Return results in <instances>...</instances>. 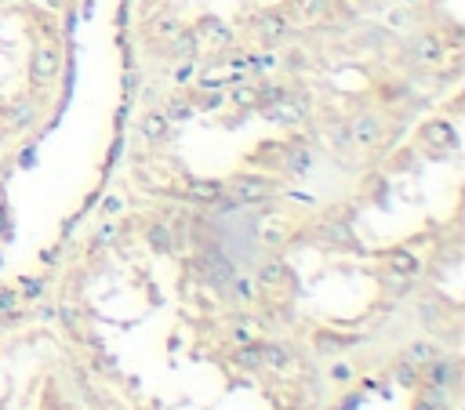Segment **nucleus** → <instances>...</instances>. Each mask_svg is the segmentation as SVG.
<instances>
[{"label": "nucleus", "mask_w": 465, "mask_h": 410, "mask_svg": "<svg viewBox=\"0 0 465 410\" xmlns=\"http://www.w3.org/2000/svg\"><path fill=\"white\" fill-rule=\"evenodd\" d=\"M185 192H189V200H197V204H218L225 197V185L215 178H193Z\"/></svg>", "instance_id": "14"}, {"label": "nucleus", "mask_w": 465, "mask_h": 410, "mask_svg": "<svg viewBox=\"0 0 465 410\" xmlns=\"http://www.w3.org/2000/svg\"><path fill=\"white\" fill-rule=\"evenodd\" d=\"M421 399H426L433 410H451V396H447V388H433V385H426V388H421Z\"/></svg>", "instance_id": "27"}, {"label": "nucleus", "mask_w": 465, "mask_h": 410, "mask_svg": "<svg viewBox=\"0 0 465 410\" xmlns=\"http://www.w3.org/2000/svg\"><path fill=\"white\" fill-rule=\"evenodd\" d=\"M164 117L167 120H189V117H193V102H189V98H171V102H167L164 105Z\"/></svg>", "instance_id": "24"}, {"label": "nucleus", "mask_w": 465, "mask_h": 410, "mask_svg": "<svg viewBox=\"0 0 465 410\" xmlns=\"http://www.w3.org/2000/svg\"><path fill=\"white\" fill-rule=\"evenodd\" d=\"M113 240H117V225L105 222V225L98 229V236H95V244H98V247H105V244H113Z\"/></svg>", "instance_id": "35"}, {"label": "nucleus", "mask_w": 465, "mask_h": 410, "mask_svg": "<svg viewBox=\"0 0 465 410\" xmlns=\"http://www.w3.org/2000/svg\"><path fill=\"white\" fill-rule=\"evenodd\" d=\"M411 410H433V406H429V403H426V399H421V396H418V399H414V406H411Z\"/></svg>", "instance_id": "40"}, {"label": "nucleus", "mask_w": 465, "mask_h": 410, "mask_svg": "<svg viewBox=\"0 0 465 410\" xmlns=\"http://www.w3.org/2000/svg\"><path fill=\"white\" fill-rule=\"evenodd\" d=\"M258 240H262L266 247H284V244H287V225H284L280 218L262 222V225H258Z\"/></svg>", "instance_id": "19"}, {"label": "nucleus", "mask_w": 465, "mask_h": 410, "mask_svg": "<svg viewBox=\"0 0 465 410\" xmlns=\"http://www.w3.org/2000/svg\"><path fill=\"white\" fill-rule=\"evenodd\" d=\"M225 192H229L232 204H262L277 192V185H273V178H266V175H237L225 185Z\"/></svg>", "instance_id": "1"}, {"label": "nucleus", "mask_w": 465, "mask_h": 410, "mask_svg": "<svg viewBox=\"0 0 465 410\" xmlns=\"http://www.w3.org/2000/svg\"><path fill=\"white\" fill-rule=\"evenodd\" d=\"M232 102L237 105H258V91L255 88H232Z\"/></svg>", "instance_id": "33"}, {"label": "nucleus", "mask_w": 465, "mask_h": 410, "mask_svg": "<svg viewBox=\"0 0 465 410\" xmlns=\"http://www.w3.org/2000/svg\"><path fill=\"white\" fill-rule=\"evenodd\" d=\"M443 55H447V48H443V40L436 33H418L411 44H407V62L411 66H440Z\"/></svg>", "instance_id": "3"}, {"label": "nucleus", "mask_w": 465, "mask_h": 410, "mask_svg": "<svg viewBox=\"0 0 465 410\" xmlns=\"http://www.w3.org/2000/svg\"><path fill=\"white\" fill-rule=\"evenodd\" d=\"M237 371H266L262 366V341H251V345H237L229 359Z\"/></svg>", "instance_id": "15"}, {"label": "nucleus", "mask_w": 465, "mask_h": 410, "mask_svg": "<svg viewBox=\"0 0 465 410\" xmlns=\"http://www.w3.org/2000/svg\"><path fill=\"white\" fill-rule=\"evenodd\" d=\"M58 66H62V51L51 48V44H40L30 55V80L33 84H51L58 77Z\"/></svg>", "instance_id": "4"}, {"label": "nucleus", "mask_w": 465, "mask_h": 410, "mask_svg": "<svg viewBox=\"0 0 465 410\" xmlns=\"http://www.w3.org/2000/svg\"><path fill=\"white\" fill-rule=\"evenodd\" d=\"M386 265H389L400 279H418V276H421V258L411 254V251H404V247H400V251H389V254H386Z\"/></svg>", "instance_id": "8"}, {"label": "nucleus", "mask_w": 465, "mask_h": 410, "mask_svg": "<svg viewBox=\"0 0 465 410\" xmlns=\"http://www.w3.org/2000/svg\"><path fill=\"white\" fill-rule=\"evenodd\" d=\"M262 113H266V120H273V124H284V127H299L302 120H306V102L302 98H294V95H277V98H269L266 105H262Z\"/></svg>", "instance_id": "2"}, {"label": "nucleus", "mask_w": 465, "mask_h": 410, "mask_svg": "<svg viewBox=\"0 0 465 410\" xmlns=\"http://www.w3.org/2000/svg\"><path fill=\"white\" fill-rule=\"evenodd\" d=\"M189 73H193V66H189V62H185V66H182V70L175 73V77H178V84H185V77H189Z\"/></svg>", "instance_id": "39"}, {"label": "nucleus", "mask_w": 465, "mask_h": 410, "mask_svg": "<svg viewBox=\"0 0 465 410\" xmlns=\"http://www.w3.org/2000/svg\"><path fill=\"white\" fill-rule=\"evenodd\" d=\"M356 378V366L353 363H334L331 366V381H353Z\"/></svg>", "instance_id": "34"}, {"label": "nucleus", "mask_w": 465, "mask_h": 410, "mask_svg": "<svg viewBox=\"0 0 465 410\" xmlns=\"http://www.w3.org/2000/svg\"><path fill=\"white\" fill-rule=\"evenodd\" d=\"M18 298H26V301H37L40 294H44V279H37V276H22L18 279Z\"/></svg>", "instance_id": "26"}, {"label": "nucleus", "mask_w": 465, "mask_h": 410, "mask_svg": "<svg viewBox=\"0 0 465 410\" xmlns=\"http://www.w3.org/2000/svg\"><path fill=\"white\" fill-rule=\"evenodd\" d=\"M135 84H138V73H135V70H128V73H124V91L131 95V91H135Z\"/></svg>", "instance_id": "38"}, {"label": "nucleus", "mask_w": 465, "mask_h": 410, "mask_svg": "<svg viewBox=\"0 0 465 410\" xmlns=\"http://www.w3.org/2000/svg\"><path fill=\"white\" fill-rule=\"evenodd\" d=\"M287 279H291V269L280 262V258H269V262H262V265H258L255 284H262V287H284Z\"/></svg>", "instance_id": "16"}, {"label": "nucleus", "mask_w": 465, "mask_h": 410, "mask_svg": "<svg viewBox=\"0 0 465 410\" xmlns=\"http://www.w3.org/2000/svg\"><path fill=\"white\" fill-rule=\"evenodd\" d=\"M324 236H327V240H334V244H342V247H356L353 229L342 225V222H327V225H324Z\"/></svg>", "instance_id": "23"}, {"label": "nucleus", "mask_w": 465, "mask_h": 410, "mask_svg": "<svg viewBox=\"0 0 465 410\" xmlns=\"http://www.w3.org/2000/svg\"><path fill=\"white\" fill-rule=\"evenodd\" d=\"M229 294L237 298V301H244V305H247V301L255 298V279H247V276H237V279H229Z\"/></svg>", "instance_id": "25"}, {"label": "nucleus", "mask_w": 465, "mask_h": 410, "mask_svg": "<svg viewBox=\"0 0 465 410\" xmlns=\"http://www.w3.org/2000/svg\"><path fill=\"white\" fill-rule=\"evenodd\" d=\"M15 309H18V294L4 287V291H0V319H11Z\"/></svg>", "instance_id": "31"}, {"label": "nucleus", "mask_w": 465, "mask_h": 410, "mask_svg": "<svg viewBox=\"0 0 465 410\" xmlns=\"http://www.w3.org/2000/svg\"><path fill=\"white\" fill-rule=\"evenodd\" d=\"M313 345H316V352H320V356H334V352H342V349L360 345V338H356V334H334V331H316Z\"/></svg>", "instance_id": "12"}, {"label": "nucleus", "mask_w": 465, "mask_h": 410, "mask_svg": "<svg viewBox=\"0 0 465 410\" xmlns=\"http://www.w3.org/2000/svg\"><path fill=\"white\" fill-rule=\"evenodd\" d=\"M284 171L291 178H306L309 171H313V153L299 142V145H287V153H284Z\"/></svg>", "instance_id": "13"}, {"label": "nucleus", "mask_w": 465, "mask_h": 410, "mask_svg": "<svg viewBox=\"0 0 465 410\" xmlns=\"http://www.w3.org/2000/svg\"><path fill=\"white\" fill-rule=\"evenodd\" d=\"M8 117H11V127H26V124H33V117H37V105H33V102H18Z\"/></svg>", "instance_id": "30"}, {"label": "nucleus", "mask_w": 465, "mask_h": 410, "mask_svg": "<svg viewBox=\"0 0 465 410\" xmlns=\"http://www.w3.org/2000/svg\"><path fill=\"white\" fill-rule=\"evenodd\" d=\"M327 8H331V0H291V11H294V18H302V22L324 18Z\"/></svg>", "instance_id": "18"}, {"label": "nucleus", "mask_w": 465, "mask_h": 410, "mask_svg": "<svg viewBox=\"0 0 465 410\" xmlns=\"http://www.w3.org/2000/svg\"><path fill=\"white\" fill-rule=\"evenodd\" d=\"M396 4H404V8H411V4H418V0H396Z\"/></svg>", "instance_id": "41"}, {"label": "nucleus", "mask_w": 465, "mask_h": 410, "mask_svg": "<svg viewBox=\"0 0 465 410\" xmlns=\"http://www.w3.org/2000/svg\"><path fill=\"white\" fill-rule=\"evenodd\" d=\"M349 131V142H356L360 149H374L378 142H382V117L378 113H360V117H353V124L346 127Z\"/></svg>", "instance_id": "6"}, {"label": "nucleus", "mask_w": 465, "mask_h": 410, "mask_svg": "<svg viewBox=\"0 0 465 410\" xmlns=\"http://www.w3.org/2000/svg\"><path fill=\"white\" fill-rule=\"evenodd\" d=\"M251 66H255V70H273V66H277V58H273V55H255V58H251Z\"/></svg>", "instance_id": "36"}, {"label": "nucleus", "mask_w": 465, "mask_h": 410, "mask_svg": "<svg viewBox=\"0 0 465 410\" xmlns=\"http://www.w3.org/2000/svg\"><path fill=\"white\" fill-rule=\"evenodd\" d=\"M193 51H197L193 29H178V33L171 37V55H175V58H193Z\"/></svg>", "instance_id": "21"}, {"label": "nucleus", "mask_w": 465, "mask_h": 410, "mask_svg": "<svg viewBox=\"0 0 465 410\" xmlns=\"http://www.w3.org/2000/svg\"><path fill=\"white\" fill-rule=\"evenodd\" d=\"M102 211H105V214H120V211H124V197H110V200L102 204Z\"/></svg>", "instance_id": "37"}, {"label": "nucleus", "mask_w": 465, "mask_h": 410, "mask_svg": "<svg viewBox=\"0 0 465 410\" xmlns=\"http://www.w3.org/2000/svg\"><path fill=\"white\" fill-rule=\"evenodd\" d=\"M145 236H150V247L157 251V254H167V251H171L175 247V236H171V229H167V225H150V232H145Z\"/></svg>", "instance_id": "22"}, {"label": "nucleus", "mask_w": 465, "mask_h": 410, "mask_svg": "<svg viewBox=\"0 0 465 410\" xmlns=\"http://www.w3.org/2000/svg\"><path fill=\"white\" fill-rule=\"evenodd\" d=\"M440 356V345L436 341H429V338H418V341H411L407 345V352H404V359H411V363H429V359H436Z\"/></svg>", "instance_id": "20"}, {"label": "nucleus", "mask_w": 465, "mask_h": 410, "mask_svg": "<svg viewBox=\"0 0 465 410\" xmlns=\"http://www.w3.org/2000/svg\"><path fill=\"white\" fill-rule=\"evenodd\" d=\"M396 381L407 385V388H414L418 385V363H411V359L400 356V363H396Z\"/></svg>", "instance_id": "29"}, {"label": "nucleus", "mask_w": 465, "mask_h": 410, "mask_svg": "<svg viewBox=\"0 0 465 410\" xmlns=\"http://www.w3.org/2000/svg\"><path fill=\"white\" fill-rule=\"evenodd\" d=\"M182 26H178V18H157V22H153V33L157 37H175Z\"/></svg>", "instance_id": "32"}, {"label": "nucleus", "mask_w": 465, "mask_h": 410, "mask_svg": "<svg viewBox=\"0 0 465 410\" xmlns=\"http://www.w3.org/2000/svg\"><path fill=\"white\" fill-rule=\"evenodd\" d=\"M421 142L436 145V149H454L458 145V135H454V127L447 120H429L426 127H421Z\"/></svg>", "instance_id": "10"}, {"label": "nucleus", "mask_w": 465, "mask_h": 410, "mask_svg": "<svg viewBox=\"0 0 465 410\" xmlns=\"http://www.w3.org/2000/svg\"><path fill=\"white\" fill-rule=\"evenodd\" d=\"M167 127H171V120H167L164 113H145V117L138 120V135H142L145 142H164V138H167Z\"/></svg>", "instance_id": "17"}, {"label": "nucleus", "mask_w": 465, "mask_h": 410, "mask_svg": "<svg viewBox=\"0 0 465 410\" xmlns=\"http://www.w3.org/2000/svg\"><path fill=\"white\" fill-rule=\"evenodd\" d=\"M0 265H4V258H0Z\"/></svg>", "instance_id": "42"}, {"label": "nucleus", "mask_w": 465, "mask_h": 410, "mask_svg": "<svg viewBox=\"0 0 465 410\" xmlns=\"http://www.w3.org/2000/svg\"><path fill=\"white\" fill-rule=\"evenodd\" d=\"M232 341H237V345H251V341H262V338H258V327H255V323L240 319V323H232Z\"/></svg>", "instance_id": "28"}, {"label": "nucleus", "mask_w": 465, "mask_h": 410, "mask_svg": "<svg viewBox=\"0 0 465 410\" xmlns=\"http://www.w3.org/2000/svg\"><path fill=\"white\" fill-rule=\"evenodd\" d=\"M193 37H197V44H200V40H207L211 48H225L229 40H232V29L225 22H218V18H200V26L193 29Z\"/></svg>", "instance_id": "11"}, {"label": "nucleus", "mask_w": 465, "mask_h": 410, "mask_svg": "<svg viewBox=\"0 0 465 410\" xmlns=\"http://www.w3.org/2000/svg\"><path fill=\"white\" fill-rule=\"evenodd\" d=\"M454 374H458V366H454L451 359H443V356H436V359H429V363H421V366H418V385H433V388H447V385L454 381Z\"/></svg>", "instance_id": "7"}, {"label": "nucleus", "mask_w": 465, "mask_h": 410, "mask_svg": "<svg viewBox=\"0 0 465 410\" xmlns=\"http://www.w3.org/2000/svg\"><path fill=\"white\" fill-rule=\"evenodd\" d=\"M251 29H255V37L262 44H280V40L291 33V18L284 11H262V15H255Z\"/></svg>", "instance_id": "5"}, {"label": "nucleus", "mask_w": 465, "mask_h": 410, "mask_svg": "<svg viewBox=\"0 0 465 410\" xmlns=\"http://www.w3.org/2000/svg\"><path fill=\"white\" fill-rule=\"evenodd\" d=\"M262 366H266V371H277V374H291L299 363H294V356L284 349V345L266 341V345H262Z\"/></svg>", "instance_id": "9"}]
</instances>
